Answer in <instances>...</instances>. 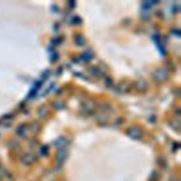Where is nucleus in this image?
<instances>
[{"label": "nucleus", "instance_id": "obj_1", "mask_svg": "<svg viewBox=\"0 0 181 181\" xmlns=\"http://www.w3.org/2000/svg\"><path fill=\"white\" fill-rule=\"evenodd\" d=\"M128 134L129 135V137H131L132 138L135 139H138L142 137V132L138 128H132L129 130Z\"/></svg>", "mask_w": 181, "mask_h": 181}, {"label": "nucleus", "instance_id": "obj_2", "mask_svg": "<svg viewBox=\"0 0 181 181\" xmlns=\"http://www.w3.org/2000/svg\"><path fill=\"white\" fill-rule=\"evenodd\" d=\"M67 156V151L63 148V149L59 150L58 154H57V160H58L59 163H63V162L65 161Z\"/></svg>", "mask_w": 181, "mask_h": 181}, {"label": "nucleus", "instance_id": "obj_3", "mask_svg": "<svg viewBox=\"0 0 181 181\" xmlns=\"http://www.w3.org/2000/svg\"><path fill=\"white\" fill-rule=\"evenodd\" d=\"M34 161V156L31 154H26L24 155L23 157L22 158L23 163H25L26 165H31L33 163Z\"/></svg>", "mask_w": 181, "mask_h": 181}, {"label": "nucleus", "instance_id": "obj_4", "mask_svg": "<svg viewBox=\"0 0 181 181\" xmlns=\"http://www.w3.org/2000/svg\"><path fill=\"white\" fill-rule=\"evenodd\" d=\"M67 139L64 138V137H60V138H59L58 140H57L56 146L58 148L63 149V148L67 145Z\"/></svg>", "mask_w": 181, "mask_h": 181}, {"label": "nucleus", "instance_id": "obj_5", "mask_svg": "<svg viewBox=\"0 0 181 181\" xmlns=\"http://www.w3.org/2000/svg\"><path fill=\"white\" fill-rule=\"evenodd\" d=\"M173 181H180V180L179 179H176V178H175V179Z\"/></svg>", "mask_w": 181, "mask_h": 181}]
</instances>
